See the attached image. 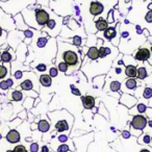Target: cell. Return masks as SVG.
Returning a JSON list of instances; mask_svg holds the SVG:
<instances>
[{
	"label": "cell",
	"instance_id": "cell-37",
	"mask_svg": "<svg viewBox=\"0 0 152 152\" xmlns=\"http://www.w3.org/2000/svg\"><path fill=\"white\" fill-rule=\"evenodd\" d=\"M13 152H27V149L24 145L20 144V145L15 146V148L13 149Z\"/></svg>",
	"mask_w": 152,
	"mask_h": 152
},
{
	"label": "cell",
	"instance_id": "cell-22",
	"mask_svg": "<svg viewBox=\"0 0 152 152\" xmlns=\"http://www.w3.org/2000/svg\"><path fill=\"white\" fill-rule=\"evenodd\" d=\"M39 83H41V86L45 88H49L52 85V78H51L49 74H42L39 77Z\"/></svg>",
	"mask_w": 152,
	"mask_h": 152
},
{
	"label": "cell",
	"instance_id": "cell-35",
	"mask_svg": "<svg viewBox=\"0 0 152 152\" xmlns=\"http://www.w3.org/2000/svg\"><path fill=\"white\" fill-rule=\"evenodd\" d=\"M135 108V112L137 113H140V114H144V113H146V110H147V106H146V104H143V103H140L139 105L137 106Z\"/></svg>",
	"mask_w": 152,
	"mask_h": 152
},
{
	"label": "cell",
	"instance_id": "cell-53",
	"mask_svg": "<svg viewBox=\"0 0 152 152\" xmlns=\"http://www.w3.org/2000/svg\"><path fill=\"white\" fill-rule=\"evenodd\" d=\"M150 50H151V52H152V45H151V47H150Z\"/></svg>",
	"mask_w": 152,
	"mask_h": 152
},
{
	"label": "cell",
	"instance_id": "cell-1",
	"mask_svg": "<svg viewBox=\"0 0 152 152\" xmlns=\"http://www.w3.org/2000/svg\"><path fill=\"white\" fill-rule=\"evenodd\" d=\"M50 12L49 7L34 3L24 9L21 14L28 27L41 31L50 19Z\"/></svg>",
	"mask_w": 152,
	"mask_h": 152
},
{
	"label": "cell",
	"instance_id": "cell-50",
	"mask_svg": "<svg viewBox=\"0 0 152 152\" xmlns=\"http://www.w3.org/2000/svg\"><path fill=\"white\" fill-rule=\"evenodd\" d=\"M7 1H9V0H0V2H7Z\"/></svg>",
	"mask_w": 152,
	"mask_h": 152
},
{
	"label": "cell",
	"instance_id": "cell-8",
	"mask_svg": "<svg viewBox=\"0 0 152 152\" xmlns=\"http://www.w3.org/2000/svg\"><path fill=\"white\" fill-rule=\"evenodd\" d=\"M25 36H24V32L21 30H12L7 34V43L10 45L11 48H13L14 50H17L18 46H19L21 43H23Z\"/></svg>",
	"mask_w": 152,
	"mask_h": 152
},
{
	"label": "cell",
	"instance_id": "cell-14",
	"mask_svg": "<svg viewBox=\"0 0 152 152\" xmlns=\"http://www.w3.org/2000/svg\"><path fill=\"white\" fill-rule=\"evenodd\" d=\"M27 45H25L24 43H21V44L18 46L17 50H16V57H17V61H20V63H23L26 59V56H27Z\"/></svg>",
	"mask_w": 152,
	"mask_h": 152
},
{
	"label": "cell",
	"instance_id": "cell-19",
	"mask_svg": "<svg viewBox=\"0 0 152 152\" xmlns=\"http://www.w3.org/2000/svg\"><path fill=\"white\" fill-rule=\"evenodd\" d=\"M81 102H83V106L86 110H92L95 106V98L91 95L83 96L81 97Z\"/></svg>",
	"mask_w": 152,
	"mask_h": 152
},
{
	"label": "cell",
	"instance_id": "cell-10",
	"mask_svg": "<svg viewBox=\"0 0 152 152\" xmlns=\"http://www.w3.org/2000/svg\"><path fill=\"white\" fill-rule=\"evenodd\" d=\"M16 58V51L11 47H7L5 50L0 52V64H11Z\"/></svg>",
	"mask_w": 152,
	"mask_h": 152
},
{
	"label": "cell",
	"instance_id": "cell-55",
	"mask_svg": "<svg viewBox=\"0 0 152 152\" xmlns=\"http://www.w3.org/2000/svg\"><path fill=\"white\" fill-rule=\"evenodd\" d=\"M0 126H1V121H0Z\"/></svg>",
	"mask_w": 152,
	"mask_h": 152
},
{
	"label": "cell",
	"instance_id": "cell-43",
	"mask_svg": "<svg viewBox=\"0 0 152 152\" xmlns=\"http://www.w3.org/2000/svg\"><path fill=\"white\" fill-rule=\"evenodd\" d=\"M37 3L43 7H49V0H37Z\"/></svg>",
	"mask_w": 152,
	"mask_h": 152
},
{
	"label": "cell",
	"instance_id": "cell-12",
	"mask_svg": "<svg viewBox=\"0 0 152 152\" xmlns=\"http://www.w3.org/2000/svg\"><path fill=\"white\" fill-rule=\"evenodd\" d=\"M137 87H139V81L137 79L128 78L126 80H124V83L121 87V89L124 91V94H128V93H133V91H135Z\"/></svg>",
	"mask_w": 152,
	"mask_h": 152
},
{
	"label": "cell",
	"instance_id": "cell-46",
	"mask_svg": "<svg viewBox=\"0 0 152 152\" xmlns=\"http://www.w3.org/2000/svg\"><path fill=\"white\" fill-rule=\"evenodd\" d=\"M26 115H27V114H26V110H22V112L19 114V117L21 118V120H23V119H25V118H26Z\"/></svg>",
	"mask_w": 152,
	"mask_h": 152
},
{
	"label": "cell",
	"instance_id": "cell-38",
	"mask_svg": "<svg viewBox=\"0 0 152 152\" xmlns=\"http://www.w3.org/2000/svg\"><path fill=\"white\" fill-rule=\"evenodd\" d=\"M10 85L9 83H7V80H0V90H2V91H7V90L10 89Z\"/></svg>",
	"mask_w": 152,
	"mask_h": 152
},
{
	"label": "cell",
	"instance_id": "cell-23",
	"mask_svg": "<svg viewBox=\"0 0 152 152\" xmlns=\"http://www.w3.org/2000/svg\"><path fill=\"white\" fill-rule=\"evenodd\" d=\"M87 56L89 57L91 61H97V59L99 58V52H98L97 46H93V47L88 48Z\"/></svg>",
	"mask_w": 152,
	"mask_h": 152
},
{
	"label": "cell",
	"instance_id": "cell-21",
	"mask_svg": "<svg viewBox=\"0 0 152 152\" xmlns=\"http://www.w3.org/2000/svg\"><path fill=\"white\" fill-rule=\"evenodd\" d=\"M24 32V36H25V39H24L23 43L25 45H30L32 43V40H34V32H36V29H34V28H28V29H26Z\"/></svg>",
	"mask_w": 152,
	"mask_h": 152
},
{
	"label": "cell",
	"instance_id": "cell-13",
	"mask_svg": "<svg viewBox=\"0 0 152 152\" xmlns=\"http://www.w3.org/2000/svg\"><path fill=\"white\" fill-rule=\"evenodd\" d=\"M5 140L9 144H17L21 141V133L17 129H11L7 131Z\"/></svg>",
	"mask_w": 152,
	"mask_h": 152
},
{
	"label": "cell",
	"instance_id": "cell-40",
	"mask_svg": "<svg viewBox=\"0 0 152 152\" xmlns=\"http://www.w3.org/2000/svg\"><path fill=\"white\" fill-rule=\"evenodd\" d=\"M145 21L149 24L152 23V11L151 10H149V11L147 12V14L145 15Z\"/></svg>",
	"mask_w": 152,
	"mask_h": 152
},
{
	"label": "cell",
	"instance_id": "cell-47",
	"mask_svg": "<svg viewBox=\"0 0 152 152\" xmlns=\"http://www.w3.org/2000/svg\"><path fill=\"white\" fill-rule=\"evenodd\" d=\"M122 134H123V137H126V139H128L129 137H130V132H129V131H123L122 132Z\"/></svg>",
	"mask_w": 152,
	"mask_h": 152
},
{
	"label": "cell",
	"instance_id": "cell-4",
	"mask_svg": "<svg viewBox=\"0 0 152 152\" xmlns=\"http://www.w3.org/2000/svg\"><path fill=\"white\" fill-rule=\"evenodd\" d=\"M64 17L58 16L54 13V12H50V19L47 22L46 26L43 28L41 31L46 32L49 37L51 38H56L57 34H61V30L63 29L64 26Z\"/></svg>",
	"mask_w": 152,
	"mask_h": 152
},
{
	"label": "cell",
	"instance_id": "cell-17",
	"mask_svg": "<svg viewBox=\"0 0 152 152\" xmlns=\"http://www.w3.org/2000/svg\"><path fill=\"white\" fill-rule=\"evenodd\" d=\"M108 26H110V24H108L107 20H106L105 18L99 17L98 19L95 20V28H96V30H98L99 32H103Z\"/></svg>",
	"mask_w": 152,
	"mask_h": 152
},
{
	"label": "cell",
	"instance_id": "cell-45",
	"mask_svg": "<svg viewBox=\"0 0 152 152\" xmlns=\"http://www.w3.org/2000/svg\"><path fill=\"white\" fill-rule=\"evenodd\" d=\"M41 152H50V149L47 145H43L41 148Z\"/></svg>",
	"mask_w": 152,
	"mask_h": 152
},
{
	"label": "cell",
	"instance_id": "cell-9",
	"mask_svg": "<svg viewBox=\"0 0 152 152\" xmlns=\"http://www.w3.org/2000/svg\"><path fill=\"white\" fill-rule=\"evenodd\" d=\"M0 26L7 32L17 29L13 17L11 15H7L1 7H0Z\"/></svg>",
	"mask_w": 152,
	"mask_h": 152
},
{
	"label": "cell",
	"instance_id": "cell-54",
	"mask_svg": "<svg viewBox=\"0 0 152 152\" xmlns=\"http://www.w3.org/2000/svg\"><path fill=\"white\" fill-rule=\"evenodd\" d=\"M150 41H151V42H152V37H151V38H150Z\"/></svg>",
	"mask_w": 152,
	"mask_h": 152
},
{
	"label": "cell",
	"instance_id": "cell-2",
	"mask_svg": "<svg viewBox=\"0 0 152 152\" xmlns=\"http://www.w3.org/2000/svg\"><path fill=\"white\" fill-rule=\"evenodd\" d=\"M68 49H63L61 50V61H65L68 66H69V70H68L67 74L71 75L72 73H74L75 71L80 68L81 66V57L79 54L78 49L76 48L74 45H69L67 44Z\"/></svg>",
	"mask_w": 152,
	"mask_h": 152
},
{
	"label": "cell",
	"instance_id": "cell-33",
	"mask_svg": "<svg viewBox=\"0 0 152 152\" xmlns=\"http://www.w3.org/2000/svg\"><path fill=\"white\" fill-rule=\"evenodd\" d=\"M34 70L38 72H41L42 74H44V72L47 71V65L46 64H43V63H40L34 67Z\"/></svg>",
	"mask_w": 152,
	"mask_h": 152
},
{
	"label": "cell",
	"instance_id": "cell-26",
	"mask_svg": "<svg viewBox=\"0 0 152 152\" xmlns=\"http://www.w3.org/2000/svg\"><path fill=\"white\" fill-rule=\"evenodd\" d=\"M38 129L40 132H47V131L50 130V123L48 122L47 120H45V119H43V120H41L40 122L38 123Z\"/></svg>",
	"mask_w": 152,
	"mask_h": 152
},
{
	"label": "cell",
	"instance_id": "cell-42",
	"mask_svg": "<svg viewBox=\"0 0 152 152\" xmlns=\"http://www.w3.org/2000/svg\"><path fill=\"white\" fill-rule=\"evenodd\" d=\"M57 140H58V142H61V144H65L66 142H68V135L67 134H64V133H61V134L58 135Z\"/></svg>",
	"mask_w": 152,
	"mask_h": 152
},
{
	"label": "cell",
	"instance_id": "cell-56",
	"mask_svg": "<svg viewBox=\"0 0 152 152\" xmlns=\"http://www.w3.org/2000/svg\"><path fill=\"white\" fill-rule=\"evenodd\" d=\"M151 143H152V137H151Z\"/></svg>",
	"mask_w": 152,
	"mask_h": 152
},
{
	"label": "cell",
	"instance_id": "cell-34",
	"mask_svg": "<svg viewBox=\"0 0 152 152\" xmlns=\"http://www.w3.org/2000/svg\"><path fill=\"white\" fill-rule=\"evenodd\" d=\"M57 75H58V70H57L56 67L52 66V67L49 68V76H50L51 78H53V77H56Z\"/></svg>",
	"mask_w": 152,
	"mask_h": 152
},
{
	"label": "cell",
	"instance_id": "cell-20",
	"mask_svg": "<svg viewBox=\"0 0 152 152\" xmlns=\"http://www.w3.org/2000/svg\"><path fill=\"white\" fill-rule=\"evenodd\" d=\"M124 73L128 78H137V65H127L125 67Z\"/></svg>",
	"mask_w": 152,
	"mask_h": 152
},
{
	"label": "cell",
	"instance_id": "cell-32",
	"mask_svg": "<svg viewBox=\"0 0 152 152\" xmlns=\"http://www.w3.org/2000/svg\"><path fill=\"white\" fill-rule=\"evenodd\" d=\"M143 97L145 99H151L152 98V88H145L144 89V92H143Z\"/></svg>",
	"mask_w": 152,
	"mask_h": 152
},
{
	"label": "cell",
	"instance_id": "cell-51",
	"mask_svg": "<svg viewBox=\"0 0 152 152\" xmlns=\"http://www.w3.org/2000/svg\"><path fill=\"white\" fill-rule=\"evenodd\" d=\"M1 140H2V133L0 132V141H1Z\"/></svg>",
	"mask_w": 152,
	"mask_h": 152
},
{
	"label": "cell",
	"instance_id": "cell-41",
	"mask_svg": "<svg viewBox=\"0 0 152 152\" xmlns=\"http://www.w3.org/2000/svg\"><path fill=\"white\" fill-rule=\"evenodd\" d=\"M29 150L31 152H39V144L37 142H34V143L30 144Z\"/></svg>",
	"mask_w": 152,
	"mask_h": 152
},
{
	"label": "cell",
	"instance_id": "cell-5",
	"mask_svg": "<svg viewBox=\"0 0 152 152\" xmlns=\"http://www.w3.org/2000/svg\"><path fill=\"white\" fill-rule=\"evenodd\" d=\"M120 23H113V25H110L102 34V37L104 38V40H106L107 42L112 43V45H114L115 47H117L119 45V30H120Z\"/></svg>",
	"mask_w": 152,
	"mask_h": 152
},
{
	"label": "cell",
	"instance_id": "cell-36",
	"mask_svg": "<svg viewBox=\"0 0 152 152\" xmlns=\"http://www.w3.org/2000/svg\"><path fill=\"white\" fill-rule=\"evenodd\" d=\"M106 20H107L108 24H113V23L116 22V20H115V18H114V10L113 9L110 10V13L107 14V18H106Z\"/></svg>",
	"mask_w": 152,
	"mask_h": 152
},
{
	"label": "cell",
	"instance_id": "cell-30",
	"mask_svg": "<svg viewBox=\"0 0 152 152\" xmlns=\"http://www.w3.org/2000/svg\"><path fill=\"white\" fill-rule=\"evenodd\" d=\"M139 143H141V144H150L151 143V137H150L149 133H143V135H140Z\"/></svg>",
	"mask_w": 152,
	"mask_h": 152
},
{
	"label": "cell",
	"instance_id": "cell-16",
	"mask_svg": "<svg viewBox=\"0 0 152 152\" xmlns=\"http://www.w3.org/2000/svg\"><path fill=\"white\" fill-rule=\"evenodd\" d=\"M120 102L124 105H126L127 107H132L135 103L137 102V99L134 96L130 95V94H123L122 97L120 98Z\"/></svg>",
	"mask_w": 152,
	"mask_h": 152
},
{
	"label": "cell",
	"instance_id": "cell-24",
	"mask_svg": "<svg viewBox=\"0 0 152 152\" xmlns=\"http://www.w3.org/2000/svg\"><path fill=\"white\" fill-rule=\"evenodd\" d=\"M9 65L10 64H0V80H3L9 73H11V66Z\"/></svg>",
	"mask_w": 152,
	"mask_h": 152
},
{
	"label": "cell",
	"instance_id": "cell-27",
	"mask_svg": "<svg viewBox=\"0 0 152 152\" xmlns=\"http://www.w3.org/2000/svg\"><path fill=\"white\" fill-rule=\"evenodd\" d=\"M24 94L20 90H14L11 93V99L15 102H21L23 100Z\"/></svg>",
	"mask_w": 152,
	"mask_h": 152
},
{
	"label": "cell",
	"instance_id": "cell-6",
	"mask_svg": "<svg viewBox=\"0 0 152 152\" xmlns=\"http://www.w3.org/2000/svg\"><path fill=\"white\" fill-rule=\"evenodd\" d=\"M52 121L54 122V127L57 132L61 133V132H65V131L69 132L71 130L72 124H73V117L69 113H66L64 118L61 117V118H58L57 120H52Z\"/></svg>",
	"mask_w": 152,
	"mask_h": 152
},
{
	"label": "cell",
	"instance_id": "cell-3",
	"mask_svg": "<svg viewBox=\"0 0 152 152\" xmlns=\"http://www.w3.org/2000/svg\"><path fill=\"white\" fill-rule=\"evenodd\" d=\"M37 3V0H9L7 2H0V7L7 14L14 17L20 14L24 9Z\"/></svg>",
	"mask_w": 152,
	"mask_h": 152
},
{
	"label": "cell",
	"instance_id": "cell-52",
	"mask_svg": "<svg viewBox=\"0 0 152 152\" xmlns=\"http://www.w3.org/2000/svg\"><path fill=\"white\" fill-rule=\"evenodd\" d=\"M1 51H2V48H1V46H0V52H1Z\"/></svg>",
	"mask_w": 152,
	"mask_h": 152
},
{
	"label": "cell",
	"instance_id": "cell-15",
	"mask_svg": "<svg viewBox=\"0 0 152 152\" xmlns=\"http://www.w3.org/2000/svg\"><path fill=\"white\" fill-rule=\"evenodd\" d=\"M14 19V22H15V25H16V28H17L18 30H21V31H25L26 29H28V26L27 24L25 23V21H24V18L23 16H22V14H17V15H15L13 17Z\"/></svg>",
	"mask_w": 152,
	"mask_h": 152
},
{
	"label": "cell",
	"instance_id": "cell-48",
	"mask_svg": "<svg viewBox=\"0 0 152 152\" xmlns=\"http://www.w3.org/2000/svg\"><path fill=\"white\" fill-rule=\"evenodd\" d=\"M140 152H151V151H150V149H142Z\"/></svg>",
	"mask_w": 152,
	"mask_h": 152
},
{
	"label": "cell",
	"instance_id": "cell-44",
	"mask_svg": "<svg viewBox=\"0 0 152 152\" xmlns=\"http://www.w3.org/2000/svg\"><path fill=\"white\" fill-rule=\"evenodd\" d=\"M71 91H72V93L74 94V95H76V96H80L81 95V93H80V91H79L77 88H75L73 85L71 86Z\"/></svg>",
	"mask_w": 152,
	"mask_h": 152
},
{
	"label": "cell",
	"instance_id": "cell-25",
	"mask_svg": "<svg viewBox=\"0 0 152 152\" xmlns=\"http://www.w3.org/2000/svg\"><path fill=\"white\" fill-rule=\"evenodd\" d=\"M148 77V70L144 66H139L137 67V78H139L140 80H145Z\"/></svg>",
	"mask_w": 152,
	"mask_h": 152
},
{
	"label": "cell",
	"instance_id": "cell-39",
	"mask_svg": "<svg viewBox=\"0 0 152 152\" xmlns=\"http://www.w3.org/2000/svg\"><path fill=\"white\" fill-rule=\"evenodd\" d=\"M70 150L69 146L66 145V144H61L57 147V152H68Z\"/></svg>",
	"mask_w": 152,
	"mask_h": 152
},
{
	"label": "cell",
	"instance_id": "cell-18",
	"mask_svg": "<svg viewBox=\"0 0 152 152\" xmlns=\"http://www.w3.org/2000/svg\"><path fill=\"white\" fill-rule=\"evenodd\" d=\"M58 41L61 42V41H64V42L66 43H71L72 45H74L75 47H80L83 46V37L80 36H74L72 39H63V38H58Z\"/></svg>",
	"mask_w": 152,
	"mask_h": 152
},
{
	"label": "cell",
	"instance_id": "cell-31",
	"mask_svg": "<svg viewBox=\"0 0 152 152\" xmlns=\"http://www.w3.org/2000/svg\"><path fill=\"white\" fill-rule=\"evenodd\" d=\"M34 105V99L31 97H26L25 101H24V104H23V107L24 108H27V110H29V108H32Z\"/></svg>",
	"mask_w": 152,
	"mask_h": 152
},
{
	"label": "cell",
	"instance_id": "cell-28",
	"mask_svg": "<svg viewBox=\"0 0 152 152\" xmlns=\"http://www.w3.org/2000/svg\"><path fill=\"white\" fill-rule=\"evenodd\" d=\"M121 87H122V83L118 80H114L110 83V90L113 92V93H118L121 90Z\"/></svg>",
	"mask_w": 152,
	"mask_h": 152
},
{
	"label": "cell",
	"instance_id": "cell-49",
	"mask_svg": "<svg viewBox=\"0 0 152 152\" xmlns=\"http://www.w3.org/2000/svg\"><path fill=\"white\" fill-rule=\"evenodd\" d=\"M5 152H13V150H11V149H7V150H5Z\"/></svg>",
	"mask_w": 152,
	"mask_h": 152
},
{
	"label": "cell",
	"instance_id": "cell-29",
	"mask_svg": "<svg viewBox=\"0 0 152 152\" xmlns=\"http://www.w3.org/2000/svg\"><path fill=\"white\" fill-rule=\"evenodd\" d=\"M56 68L59 72H63V73H67L68 70H69V66H68L65 61H57Z\"/></svg>",
	"mask_w": 152,
	"mask_h": 152
},
{
	"label": "cell",
	"instance_id": "cell-7",
	"mask_svg": "<svg viewBox=\"0 0 152 152\" xmlns=\"http://www.w3.org/2000/svg\"><path fill=\"white\" fill-rule=\"evenodd\" d=\"M151 45H149V42H146L144 46L140 47L137 51L132 54V57L137 61H149L150 65H152V52L150 50Z\"/></svg>",
	"mask_w": 152,
	"mask_h": 152
},
{
	"label": "cell",
	"instance_id": "cell-11",
	"mask_svg": "<svg viewBox=\"0 0 152 152\" xmlns=\"http://www.w3.org/2000/svg\"><path fill=\"white\" fill-rule=\"evenodd\" d=\"M147 118L143 115H137L132 118L131 120V127L134 130H140L142 131L143 129H145V127L147 126Z\"/></svg>",
	"mask_w": 152,
	"mask_h": 152
}]
</instances>
